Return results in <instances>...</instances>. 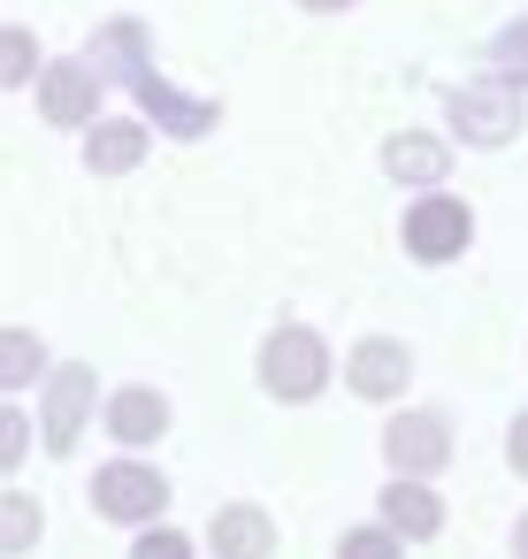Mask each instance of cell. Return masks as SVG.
<instances>
[{"instance_id":"1","label":"cell","mask_w":528,"mask_h":559,"mask_svg":"<svg viewBox=\"0 0 528 559\" xmlns=\"http://www.w3.org/2000/svg\"><path fill=\"white\" fill-rule=\"evenodd\" d=\"M261 383H268L276 399H314V391L329 383V345H322L314 330H276L268 353H261Z\"/></svg>"},{"instance_id":"2","label":"cell","mask_w":528,"mask_h":559,"mask_svg":"<svg viewBox=\"0 0 528 559\" xmlns=\"http://www.w3.org/2000/svg\"><path fill=\"white\" fill-rule=\"evenodd\" d=\"M452 131L467 139V146H505V139H520V85H459L452 93Z\"/></svg>"},{"instance_id":"3","label":"cell","mask_w":528,"mask_h":559,"mask_svg":"<svg viewBox=\"0 0 528 559\" xmlns=\"http://www.w3.org/2000/svg\"><path fill=\"white\" fill-rule=\"evenodd\" d=\"M93 506H100L108 521H154V513L169 506V483H161L154 467H139V460H116V467L93 475Z\"/></svg>"},{"instance_id":"4","label":"cell","mask_w":528,"mask_h":559,"mask_svg":"<svg viewBox=\"0 0 528 559\" xmlns=\"http://www.w3.org/2000/svg\"><path fill=\"white\" fill-rule=\"evenodd\" d=\"M467 230H475L467 200H444V192H429V200L406 215V253H413V261H452V253L467 246Z\"/></svg>"},{"instance_id":"5","label":"cell","mask_w":528,"mask_h":559,"mask_svg":"<svg viewBox=\"0 0 528 559\" xmlns=\"http://www.w3.org/2000/svg\"><path fill=\"white\" fill-rule=\"evenodd\" d=\"M383 452H391V467L429 475V467L452 460V429H444V414H398V421L383 429Z\"/></svg>"},{"instance_id":"6","label":"cell","mask_w":528,"mask_h":559,"mask_svg":"<svg viewBox=\"0 0 528 559\" xmlns=\"http://www.w3.org/2000/svg\"><path fill=\"white\" fill-rule=\"evenodd\" d=\"M39 108H47V123H62V131L93 123V108H100V78H93V62H55V70L39 78Z\"/></svg>"},{"instance_id":"7","label":"cell","mask_w":528,"mask_h":559,"mask_svg":"<svg viewBox=\"0 0 528 559\" xmlns=\"http://www.w3.org/2000/svg\"><path fill=\"white\" fill-rule=\"evenodd\" d=\"M345 376H352V391H360V399H398V391H406V376H413V360H406V345L368 337V345H352Z\"/></svg>"},{"instance_id":"8","label":"cell","mask_w":528,"mask_h":559,"mask_svg":"<svg viewBox=\"0 0 528 559\" xmlns=\"http://www.w3.org/2000/svg\"><path fill=\"white\" fill-rule=\"evenodd\" d=\"M85 414H93V368H62L55 391H47V444L70 452L77 429H85Z\"/></svg>"},{"instance_id":"9","label":"cell","mask_w":528,"mask_h":559,"mask_svg":"<svg viewBox=\"0 0 528 559\" xmlns=\"http://www.w3.org/2000/svg\"><path fill=\"white\" fill-rule=\"evenodd\" d=\"M93 78H123L131 93L154 78L146 70V24H108L100 39H93Z\"/></svg>"},{"instance_id":"10","label":"cell","mask_w":528,"mask_h":559,"mask_svg":"<svg viewBox=\"0 0 528 559\" xmlns=\"http://www.w3.org/2000/svg\"><path fill=\"white\" fill-rule=\"evenodd\" d=\"M139 108H146L161 131H177V139H200V131L215 123V100H184L169 78H146V85H139Z\"/></svg>"},{"instance_id":"11","label":"cell","mask_w":528,"mask_h":559,"mask_svg":"<svg viewBox=\"0 0 528 559\" xmlns=\"http://www.w3.org/2000/svg\"><path fill=\"white\" fill-rule=\"evenodd\" d=\"M161 429H169L161 391H116V399H108V437H116V444H154Z\"/></svg>"},{"instance_id":"12","label":"cell","mask_w":528,"mask_h":559,"mask_svg":"<svg viewBox=\"0 0 528 559\" xmlns=\"http://www.w3.org/2000/svg\"><path fill=\"white\" fill-rule=\"evenodd\" d=\"M383 528H391V536H436V528H444L436 490H421V483H391V490H383Z\"/></svg>"},{"instance_id":"13","label":"cell","mask_w":528,"mask_h":559,"mask_svg":"<svg viewBox=\"0 0 528 559\" xmlns=\"http://www.w3.org/2000/svg\"><path fill=\"white\" fill-rule=\"evenodd\" d=\"M268 544H276V528H268L261 506H230V513H215V559H268Z\"/></svg>"},{"instance_id":"14","label":"cell","mask_w":528,"mask_h":559,"mask_svg":"<svg viewBox=\"0 0 528 559\" xmlns=\"http://www.w3.org/2000/svg\"><path fill=\"white\" fill-rule=\"evenodd\" d=\"M85 162H93V177H123V169L146 162V131H139V123H93Z\"/></svg>"},{"instance_id":"15","label":"cell","mask_w":528,"mask_h":559,"mask_svg":"<svg viewBox=\"0 0 528 559\" xmlns=\"http://www.w3.org/2000/svg\"><path fill=\"white\" fill-rule=\"evenodd\" d=\"M383 169H391L398 185H436V177H444V146L421 139V131H398V139L383 146Z\"/></svg>"},{"instance_id":"16","label":"cell","mask_w":528,"mask_h":559,"mask_svg":"<svg viewBox=\"0 0 528 559\" xmlns=\"http://www.w3.org/2000/svg\"><path fill=\"white\" fill-rule=\"evenodd\" d=\"M32 536H39V506L24 490H9L0 498V551H32Z\"/></svg>"},{"instance_id":"17","label":"cell","mask_w":528,"mask_h":559,"mask_svg":"<svg viewBox=\"0 0 528 559\" xmlns=\"http://www.w3.org/2000/svg\"><path fill=\"white\" fill-rule=\"evenodd\" d=\"M0 353H9V360H0V383H9V391H16V383H32V376H39V360H47V345H39V337H24V330L0 337Z\"/></svg>"},{"instance_id":"18","label":"cell","mask_w":528,"mask_h":559,"mask_svg":"<svg viewBox=\"0 0 528 559\" xmlns=\"http://www.w3.org/2000/svg\"><path fill=\"white\" fill-rule=\"evenodd\" d=\"M490 62H497V78H505V85H528V24H513V32H497V47H490Z\"/></svg>"},{"instance_id":"19","label":"cell","mask_w":528,"mask_h":559,"mask_svg":"<svg viewBox=\"0 0 528 559\" xmlns=\"http://www.w3.org/2000/svg\"><path fill=\"white\" fill-rule=\"evenodd\" d=\"M337 559H398V536L391 528H345L337 536Z\"/></svg>"},{"instance_id":"20","label":"cell","mask_w":528,"mask_h":559,"mask_svg":"<svg viewBox=\"0 0 528 559\" xmlns=\"http://www.w3.org/2000/svg\"><path fill=\"white\" fill-rule=\"evenodd\" d=\"M131 559H192V536H177V528H146V536L131 544Z\"/></svg>"},{"instance_id":"21","label":"cell","mask_w":528,"mask_h":559,"mask_svg":"<svg viewBox=\"0 0 528 559\" xmlns=\"http://www.w3.org/2000/svg\"><path fill=\"white\" fill-rule=\"evenodd\" d=\"M0 55H9V62H0V78H9V85H24L39 47H32V32H9V39H0Z\"/></svg>"},{"instance_id":"22","label":"cell","mask_w":528,"mask_h":559,"mask_svg":"<svg viewBox=\"0 0 528 559\" xmlns=\"http://www.w3.org/2000/svg\"><path fill=\"white\" fill-rule=\"evenodd\" d=\"M0 452H9V467H16V452H24V414H0Z\"/></svg>"},{"instance_id":"23","label":"cell","mask_w":528,"mask_h":559,"mask_svg":"<svg viewBox=\"0 0 528 559\" xmlns=\"http://www.w3.org/2000/svg\"><path fill=\"white\" fill-rule=\"evenodd\" d=\"M505 460H513V467H520V475H528V414H520V421H513V437H505Z\"/></svg>"},{"instance_id":"24","label":"cell","mask_w":528,"mask_h":559,"mask_svg":"<svg viewBox=\"0 0 528 559\" xmlns=\"http://www.w3.org/2000/svg\"><path fill=\"white\" fill-rule=\"evenodd\" d=\"M513 559H528V513H520V528H513Z\"/></svg>"},{"instance_id":"25","label":"cell","mask_w":528,"mask_h":559,"mask_svg":"<svg viewBox=\"0 0 528 559\" xmlns=\"http://www.w3.org/2000/svg\"><path fill=\"white\" fill-rule=\"evenodd\" d=\"M307 9H352V0H307Z\"/></svg>"}]
</instances>
